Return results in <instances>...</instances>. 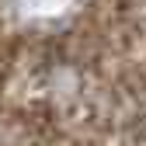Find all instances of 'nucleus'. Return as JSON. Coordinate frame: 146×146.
Returning a JSON list of instances; mask_svg holds the SVG:
<instances>
[{"label":"nucleus","mask_w":146,"mask_h":146,"mask_svg":"<svg viewBox=\"0 0 146 146\" xmlns=\"http://www.w3.org/2000/svg\"><path fill=\"white\" fill-rule=\"evenodd\" d=\"M66 0H21V11L25 14H56Z\"/></svg>","instance_id":"f257e3e1"}]
</instances>
